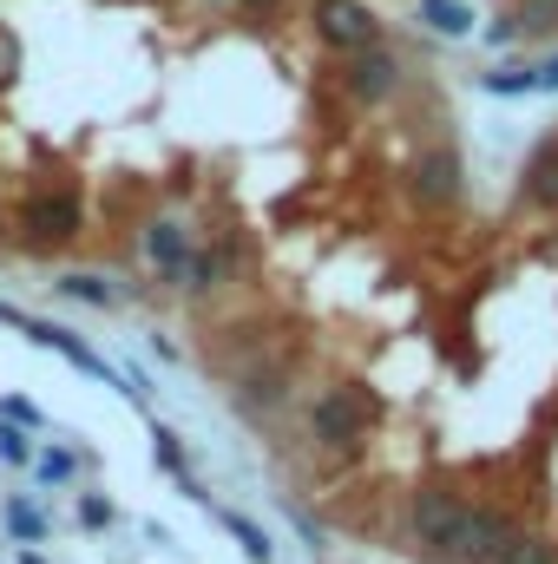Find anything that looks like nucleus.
<instances>
[{
  "label": "nucleus",
  "mask_w": 558,
  "mask_h": 564,
  "mask_svg": "<svg viewBox=\"0 0 558 564\" xmlns=\"http://www.w3.org/2000/svg\"><path fill=\"white\" fill-rule=\"evenodd\" d=\"M13 224H20L26 250H60V243H73V237L86 230V204H79L73 184H60V191H33V197H20Z\"/></svg>",
  "instance_id": "nucleus-1"
},
{
  "label": "nucleus",
  "mask_w": 558,
  "mask_h": 564,
  "mask_svg": "<svg viewBox=\"0 0 558 564\" xmlns=\"http://www.w3.org/2000/svg\"><path fill=\"white\" fill-rule=\"evenodd\" d=\"M309 440L322 453H335V459H355L362 440H368V401L355 388H322L309 401Z\"/></svg>",
  "instance_id": "nucleus-2"
},
{
  "label": "nucleus",
  "mask_w": 558,
  "mask_h": 564,
  "mask_svg": "<svg viewBox=\"0 0 558 564\" xmlns=\"http://www.w3.org/2000/svg\"><path fill=\"white\" fill-rule=\"evenodd\" d=\"M513 539H519V525H513L500 506H460V519H453L440 558L447 564H500V552H506Z\"/></svg>",
  "instance_id": "nucleus-3"
},
{
  "label": "nucleus",
  "mask_w": 558,
  "mask_h": 564,
  "mask_svg": "<svg viewBox=\"0 0 558 564\" xmlns=\"http://www.w3.org/2000/svg\"><path fill=\"white\" fill-rule=\"evenodd\" d=\"M309 26L329 53H362V46H382V13L368 0H309Z\"/></svg>",
  "instance_id": "nucleus-4"
},
{
  "label": "nucleus",
  "mask_w": 558,
  "mask_h": 564,
  "mask_svg": "<svg viewBox=\"0 0 558 564\" xmlns=\"http://www.w3.org/2000/svg\"><path fill=\"white\" fill-rule=\"evenodd\" d=\"M460 177H466L460 144H453V139H433L415 158V171H408V191H415L420 210H447V204H460Z\"/></svg>",
  "instance_id": "nucleus-5"
},
{
  "label": "nucleus",
  "mask_w": 558,
  "mask_h": 564,
  "mask_svg": "<svg viewBox=\"0 0 558 564\" xmlns=\"http://www.w3.org/2000/svg\"><path fill=\"white\" fill-rule=\"evenodd\" d=\"M342 86H348L362 106H382V99L401 93V59H395L388 46H362V53L342 59Z\"/></svg>",
  "instance_id": "nucleus-6"
},
{
  "label": "nucleus",
  "mask_w": 558,
  "mask_h": 564,
  "mask_svg": "<svg viewBox=\"0 0 558 564\" xmlns=\"http://www.w3.org/2000/svg\"><path fill=\"white\" fill-rule=\"evenodd\" d=\"M244 270V250H237V237H211V243H197L191 250V263H184V282L178 289H191V295H211V289H230Z\"/></svg>",
  "instance_id": "nucleus-7"
},
{
  "label": "nucleus",
  "mask_w": 558,
  "mask_h": 564,
  "mask_svg": "<svg viewBox=\"0 0 558 564\" xmlns=\"http://www.w3.org/2000/svg\"><path fill=\"white\" fill-rule=\"evenodd\" d=\"M289 388H296V361L289 355H257L250 368H237V401L250 408V414H264V408H282L289 401Z\"/></svg>",
  "instance_id": "nucleus-8"
},
{
  "label": "nucleus",
  "mask_w": 558,
  "mask_h": 564,
  "mask_svg": "<svg viewBox=\"0 0 558 564\" xmlns=\"http://www.w3.org/2000/svg\"><path fill=\"white\" fill-rule=\"evenodd\" d=\"M460 506H466V499H453V492H440V486L415 492V499H408V539L427 545V552H440L447 532H453V519H460Z\"/></svg>",
  "instance_id": "nucleus-9"
},
{
  "label": "nucleus",
  "mask_w": 558,
  "mask_h": 564,
  "mask_svg": "<svg viewBox=\"0 0 558 564\" xmlns=\"http://www.w3.org/2000/svg\"><path fill=\"white\" fill-rule=\"evenodd\" d=\"M191 250H197V243L184 237V224H164V217H158V224H144V263H151L164 282H184Z\"/></svg>",
  "instance_id": "nucleus-10"
},
{
  "label": "nucleus",
  "mask_w": 558,
  "mask_h": 564,
  "mask_svg": "<svg viewBox=\"0 0 558 564\" xmlns=\"http://www.w3.org/2000/svg\"><path fill=\"white\" fill-rule=\"evenodd\" d=\"M20 335H26V341H40V348H53V355H66V361H73L79 375H93V381H112V368H106V361L73 335V328H60V322H33V315H26V328H20Z\"/></svg>",
  "instance_id": "nucleus-11"
},
{
  "label": "nucleus",
  "mask_w": 558,
  "mask_h": 564,
  "mask_svg": "<svg viewBox=\"0 0 558 564\" xmlns=\"http://www.w3.org/2000/svg\"><path fill=\"white\" fill-rule=\"evenodd\" d=\"M519 197H526L533 210H558V139H546L533 158H526V171H519Z\"/></svg>",
  "instance_id": "nucleus-12"
},
{
  "label": "nucleus",
  "mask_w": 558,
  "mask_h": 564,
  "mask_svg": "<svg viewBox=\"0 0 558 564\" xmlns=\"http://www.w3.org/2000/svg\"><path fill=\"white\" fill-rule=\"evenodd\" d=\"M33 479L46 486V492H66V486H79L86 479V453H73V446H46V453H33Z\"/></svg>",
  "instance_id": "nucleus-13"
},
{
  "label": "nucleus",
  "mask_w": 558,
  "mask_h": 564,
  "mask_svg": "<svg viewBox=\"0 0 558 564\" xmlns=\"http://www.w3.org/2000/svg\"><path fill=\"white\" fill-rule=\"evenodd\" d=\"M0 525H7V539H13V545H46V539H53V519H46L26 492H13V499L0 506Z\"/></svg>",
  "instance_id": "nucleus-14"
},
{
  "label": "nucleus",
  "mask_w": 558,
  "mask_h": 564,
  "mask_svg": "<svg viewBox=\"0 0 558 564\" xmlns=\"http://www.w3.org/2000/svg\"><path fill=\"white\" fill-rule=\"evenodd\" d=\"M415 20L433 26L440 40H466L473 33V7L466 0H415Z\"/></svg>",
  "instance_id": "nucleus-15"
},
{
  "label": "nucleus",
  "mask_w": 558,
  "mask_h": 564,
  "mask_svg": "<svg viewBox=\"0 0 558 564\" xmlns=\"http://www.w3.org/2000/svg\"><path fill=\"white\" fill-rule=\"evenodd\" d=\"M211 519L244 545V558H250V564H277V545H270V532H264V525H250L244 512H224V506H211Z\"/></svg>",
  "instance_id": "nucleus-16"
},
{
  "label": "nucleus",
  "mask_w": 558,
  "mask_h": 564,
  "mask_svg": "<svg viewBox=\"0 0 558 564\" xmlns=\"http://www.w3.org/2000/svg\"><path fill=\"white\" fill-rule=\"evenodd\" d=\"M519 40H552L558 33V0H513Z\"/></svg>",
  "instance_id": "nucleus-17"
},
{
  "label": "nucleus",
  "mask_w": 558,
  "mask_h": 564,
  "mask_svg": "<svg viewBox=\"0 0 558 564\" xmlns=\"http://www.w3.org/2000/svg\"><path fill=\"white\" fill-rule=\"evenodd\" d=\"M480 86H486L493 99H526V93H539V66H493Z\"/></svg>",
  "instance_id": "nucleus-18"
},
{
  "label": "nucleus",
  "mask_w": 558,
  "mask_h": 564,
  "mask_svg": "<svg viewBox=\"0 0 558 564\" xmlns=\"http://www.w3.org/2000/svg\"><path fill=\"white\" fill-rule=\"evenodd\" d=\"M60 295L86 302V308H112V302H119V289H112L106 276H93V270H73V276H60Z\"/></svg>",
  "instance_id": "nucleus-19"
},
{
  "label": "nucleus",
  "mask_w": 558,
  "mask_h": 564,
  "mask_svg": "<svg viewBox=\"0 0 558 564\" xmlns=\"http://www.w3.org/2000/svg\"><path fill=\"white\" fill-rule=\"evenodd\" d=\"M500 564H558V545L552 539H539V532H519V539L500 552Z\"/></svg>",
  "instance_id": "nucleus-20"
},
{
  "label": "nucleus",
  "mask_w": 558,
  "mask_h": 564,
  "mask_svg": "<svg viewBox=\"0 0 558 564\" xmlns=\"http://www.w3.org/2000/svg\"><path fill=\"white\" fill-rule=\"evenodd\" d=\"M151 453H158V466H164L171 479H184V486H191V466H184V446H178V433H171V426H158V433H151Z\"/></svg>",
  "instance_id": "nucleus-21"
},
{
  "label": "nucleus",
  "mask_w": 558,
  "mask_h": 564,
  "mask_svg": "<svg viewBox=\"0 0 558 564\" xmlns=\"http://www.w3.org/2000/svg\"><path fill=\"white\" fill-rule=\"evenodd\" d=\"M0 459L7 466H33V433L13 421H0Z\"/></svg>",
  "instance_id": "nucleus-22"
},
{
  "label": "nucleus",
  "mask_w": 558,
  "mask_h": 564,
  "mask_svg": "<svg viewBox=\"0 0 558 564\" xmlns=\"http://www.w3.org/2000/svg\"><path fill=\"white\" fill-rule=\"evenodd\" d=\"M79 525H86V532L112 525V499H106V492H79Z\"/></svg>",
  "instance_id": "nucleus-23"
},
{
  "label": "nucleus",
  "mask_w": 558,
  "mask_h": 564,
  "mask_svg": "<svg viewBox=\"0 0 558 564\" xmlns=\"http://www.w3.org/2000/svg\"><path fill=\"white\" fill-rule=\"evenodd\" d=\"M486 40H493V46H513V40H519V20H513V7H506L493 26H486Z\"/></svg>",
  "instance_id": "nucleus-24"
},
{
  "label": "nucleus",
  "mask_w": 558,
  "mask_h": 564,
  "mask_svg": "<svg viewBox=\"0 0 558 564\" xmlns=\"http://www.w3.org/2000/svg\"><path fill=\"white\" fill-rule=\"evenodd\" d=\"M282 7H289V0H237V13H250V20H270Z\"/></svg>",
  "instance_id": "nucleus-25"
},
{
  "label": "nucleus",
  "mask_w": 558,
  "mask_h": 564,
  "mask_svg": "<svg viewBox=\"0 0 558 564\" xmlns=\"http://www.w3.org/2000/svg\"><path fill=\"white\" fill-rule=\"evenodd\" d=\"M539 93H558V53L539 66Z\"/></svg>",
  "instance_id": "nucleus-26"
},
{
  "label": "nucleus",
  "mask_w": 558,
  "mask_h": 564,
  "mask_svg": "<svg viewBox=\"0 0 558 564\" xmlns=\"http://www.w3.org/2000/svg\"><path fill=\"white\" fill-rule=\"evenodd\" d=\"M13 564H46V558H40V552H33V545H20V558H13Z\"/></svg>",
  "instance_id": "nucleus-27"
},
{
  "label": "nucleus",
  "mask_w": 558,
  "mask_h": 564,
  "mask_svg": "<svg viewBox=\"0 0 558 564\" xmlns=\"http://www.w3.org/2000/svg\"><path fill=\"white\" fill-rule=\"evenodd\" d=\"M211 7H237V0H211Z\"/></svg>",
  "instance_id": "nucleus-28"
}]
</instances>
